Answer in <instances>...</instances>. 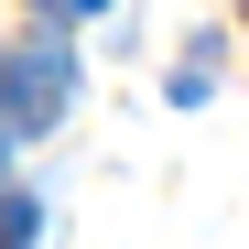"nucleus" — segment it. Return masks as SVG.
Here are the masks:
<instances>
[{
  "label": "nucleus",
  "instance_id": "f257e3e1",
  "mask_svg": "<svg viewBox=\"0 0 249 249\" xmlns=\"http://www.w3.org/2000/svg\"><path fill=\"white\" fill-rule=\"evenodd\" d=\"M76 98V54L54 44V33H33V44L0 54V141H33V130H54Z\"/></svg>",
  "mask_w": 249,
  "mask_h": 249
},
{
  "label": "nucleus",
  "instance_id": "f03ea898",
  "mask_svg": "<svg viewBox=\"0 0 249 249\" xmlns=\"http://www.w3.org/2000/svg\"><path fill=\"white\" fill-rule=\"evenodd\" d=\"M33 228H44V206H33V195H0V249H33Z\"/></svg>",
  "mask_w": 249,
  "mask_h": 249
},
{
  "label": "nucleus",
  "instance_id": "7ed1b4c3",
  "mask_svg": "<svg viewBox=\"0 0 249 249\" xmlns=\"http://www.w3.org/2000/svg\"><path fill=\"white\" fill-rule=\"evenodd\" d=\"M44 11H54V22H87V11H108V0H44Z\"/></svg>",
  "mask_w": 249,
  "mask_h": 249
},
{
  "label": "nucleus",
  "instance_id": "20e7f679",
  "mask_svg": "<svg viewBox=\"0 0 249 249\" xmlns=\"http://www.w3.org/2000/svg\"><path fill=\"white\" fill-rule=\"evenodd\" d=\"M0 174H11V141H0Z\"/></svg>",
  "mask_w": 249,
  "mask_h": 249
}]
</instances>
